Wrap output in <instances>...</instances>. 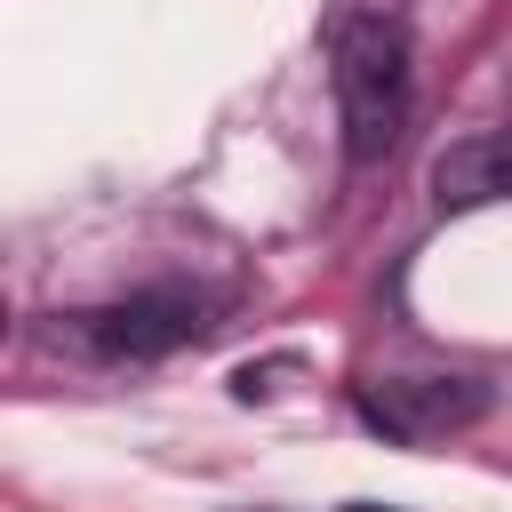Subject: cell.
Returning a JSON list of instances; mask_svg holds the SVG:
<instances>
[{
	"mask_svg": "<svg viewBox=\"0 0 512 512\" xmlns=\"http://www.w3.org/2000/svg\"><path fill=\"white\" fill-rule=\"evenodd\" d=\"M336 104H344V152L360 168L400 144V120H408V32L392 16H352L336 32Z\"/></svg>",
	"mask_w": 512,
	"mask_h": 512,
	"instance_id": "cell-1",
	"label": "cell"
},
{
	"mask_svg": "<svg viewBox=\"0 0 512 512\" xmlns=\"http://www.w3.org/2000/svg\"><path fill=\"white\" fill-rule=\"evenodd\" d=\"M360 416L400 448H432V440L488 416V384H472V376H384V384H360Z\"/></svg>",
	"mask_w": 512,
	"mask_h": 512,
	"instance_id": "cell-2",
	"label": "cell"
},
{
	"mask_svg": "<svg viewBox=\"0 0 512 512\" xmlns=\"http://www.w3.org/2000/svg\"><path fill=\"white\" fill-rule=\"evenodd\" d=\"M352 512H376V504H352Z\"/></svg>",
	"mask_w": 512,
	"mask_h": 512,
	"instance_id": "cell-5",
	"label": "cell"
},
{
	"mask_svg": "<svg viewBox=\"0 0 512 512\" xmlns=\"http://www.w3.org/2000/svg\"><path fill=\"white\" fill-rule=\"evenodd\" d=\"M200 328L208 320H200V296L192 288H136L120 304H96V312L72 320V336L88 352H104V360H160V352L192 344Z\"/></svg>",
	"mask_w": 512,
	"mask_h": 512,
	"instance_id": "cell-3",
	"label": "cell"
},
{
	"mask_svg": "<svg viewBox=\"0 0 512 512\" xmlns=\"http://www.w3.org/2000/svg\"><path fill=\"white\" fill-rule=\"evenodd\" d=\"M432 200L440 208H488V200H512V128H488V136H464L432 160Z\"/></svg>",
	"mask_w": 512,
	"mask_h": 512,
	"instance_id": "cell-4",
	"label": "cell"
}]
</instances>
